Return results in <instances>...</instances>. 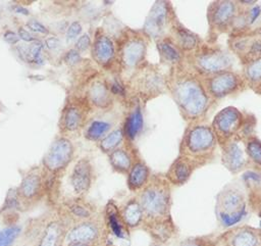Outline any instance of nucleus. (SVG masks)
Here are the masks:
<instances>
[{
  "instance_id": "f257e3e1",
  "label": "nucleus",
  "mask_w": 261,
  "mask_h": 246,
  "mask_svg": "<svg viewBox=\"0 0 261 246\" xmlns=\"http://www.w3.org/2000/svg\"><path fill=\"white\" fill-rule=\"evenodd\" d=\"M167 88L186 119H197L206 112L209 106V95L195 76L177 71L167 82Z\"/></svg>"
},
{
  "instance_id": "f03ea898",
  "label": "nucleus",
  "mask_w": 261,
  "mask_h": 246,
  "mask_svg": "<svg viewBox=\"0 0 261 246\" xmlns=\"http://www.w3.org/2000/svg\"><path fill=\"white\" fill-rule=\"evenodd\" d=\"M137 199L144 215L143 228L172 223L170 215L171 195L167 181L153 178L139 192Z\"/></svg>"
},
{
  "instance_id": "7ed1b4c3",
  "label": "nucleus",
  "mask_w": 261,
  "mask_h": 246,
  "mask_svg": "<svg viewBox=\"0 0 261 246\" xmlns=\"http://www.w3.org/2000/svg\"><path fill=\"white\" fill-rule=\"evenodd\" d=\"M215 213L223 228H231L241 223L247 214V200L243 191L234 186H227L216 197Z\"/></svg>"
},
{
  "instance_id": "20e7f679",
  "label": "nucleus",
  "mask_w": 261,
  "mask_h": 246,
  "mask_svg": "<svg viewBox=\"0 0 261 246\" xmlns=\"http://www.w3.org/2000/svg\"><path fill=\"white\" fill-rule=\"evenodd\" d=\"M216 145V137L211 127L206 125H193L185 133L180 152L182 156L200 162L209 156Z\"/></svg>"
},
{
  "instance_id": "39448f33",
  "label": "nucleus",
  "mask_w": 261,
  "mask_h": 246,
  "mask_svg": "<svg viewBox=\"0 0 261 246\" xmlns=\"http://www.w3.org/2000/svg\"><path fill=\"white\" fill-rule=\"evenodd\" d=\"M108 231L105 223L96 216L81 223H76L67 227L64 235L63 246L70 244H88L92 246H105Z\"/></svg>"
},
{
  "instance_id": "423d86ee",
  "label": "nucleus",
  "mask_w": 261,
  "mask_h": 246,
  "mask_svg": "<svg viewBox=\"0 0 261 246\" xmlns=\"http://www.w3.org/2000/svg\"><path fill=\"white\" fill-rule=\"evenodd\" d=\"M67 225L62 217H52L41 226L28 227L21 246H63Z\"/></svg>"
},
{
  "instance_id": "0eeeda50",
  "label": "nucleus",
  "mask_w": 261,
  "mask_h": 246,
  "mask_svg": "<svg viewBox=\"0 0 261 246\" xmlns=\"http://www.w3.org/2000/svg\"><path fill=\"white\" fill-rule=\"evenodd\" d=\"M130 87L142 99H150L165 91L167 81L155 67L145 66L134 75L130 81Z\"/></svg>"
},
{
  "instance_id": "6e6552de",
  "label": "nucleus",
  "mask_w": 261,
  "mask_h": 246,
  "mask_svg": "<svg viewBox=\"0 0 261 246\" xmlns=\"http://www.w3.org/2000/svg\"><path fill=\"white\" fill-rule=\"evenodd\" d=\"M25 231L19 222L18 209L3 206L0 212V246H21Z\"/></svg>"
},
{
  "instance_id": "1a4fd4ad",
  "label": "nucleus",
  "mask_w": 261,
  "mask_h": 246,
  "mask_svg": "<svg viewBox=\"0 0 261 246\" xmlns=\"http://www.w3.org/2000/svg\"><path fill=\"white\" fill-rule=\"evenodd\" d=\"M232 59L230 55L222 50L199 51L193 57L195 68L207 76L226 71L230 68Z\"/></svg>"
},
{
  "instance_id": "9d476101",
  "label": "nucleus",
  "mask_w": 261,
  "mask_h": 246,
  "mask_svg": "<svg viewBox=\"0 0 261 246\" xmlns=\"http://www.w3.org/2000/svg\"><path fill=\"white\" fill-rule=\"evenodd\" d=\"M242 125V112L236 107H226L216 114L211 128L214 132L216 140L225 144L240 131Z\"/></svg>"
},
{
  "instance_id": "9b49d317",
  "label": "nucleus",
  "mask_w": 261,
  "mask_h": 246,
  "mask_svg": "<svg viewBox=\"0 0 261 246\" xmlns=\"http://www.w3.org/2000/svg\"><path fill=\"white\" fill-rule=\"evenodd\" d=\"M244 82V79L238 73L226 70L208 76L203 86L209 96L221 98L238 91Z\"/></svg>"
},
{
  "instance_id": "f8f14e48",
  "label": "nucleus",
  "mask_w": 261,
  "mask_h": 246,
  "mask_svg": "<svg viewBox=\"0 0 261 246\" xmlns=\"http://www.w3.org/2000/svg\"><path fill=\"white\" fill-rule=\"evenodd\" d=\"M214 246H261V230L246 225L234 227L215 238Z\"/></svg>"
},
{
  "instance_id": "ddd939ff",
  "label": "nucleus",
  "mask_w": 261,
  "mask_h": 246,
  "mask_svg": "<svg viewBox=\"0 0 261 246\" xmlns=\"http://www.w3.org/2000/svg\"><path fill=\"white\" fill-rule=\"evenodd\" d=\"M168 3L156 1L146 18L144 32L152 38H160L168 23Z\"/></svg>"
},
{
  "instance_id": "4468645a",
  "label": "nucleus",
  "mask_w": 261,
  "mask_h": 246,
  "mask_svg": "<svg viewBox=\"0 0 261 246\" xmlns=\"http://www.w3.org/2000/svg\"><path fill=\"white\" fill-rule=\"evenodd\" d=\"M147 50L146 41L142 36L132 35L123 44L120 51L122 64L127 68L138 67L145 58Z\"/></svg>"
},
{
  "instance_id": "2eb2a0df",
  "label": "nucleus",
  "mask_w": 261,
  "mask_h": 246,
  "mask_svg": "<svg viewBox=\"0 0 261 246\" xmlns=\"http://www.w3.org/2000/svg\"><path fill=\"white\" fill-rule=\"evenodd\" d=\"M208 12L211 26L218 30H224L234 22L238 7L232 1H216L211 4Z\"/></svg>"
},
{
  "instance_id": "dca6fc26",
  "label": "nucleus",
  "mask_w": 261,
  "mask_h": 246,
  "mask_svg": "<svg viewBox=\"0 0 261 246\" xmlns=\"http://www.w3.org/2000/svg\"><path fill=\"white\" fill-rule=\"evenodd\" d=\"M72 155V146L66 139L55 141L48 150L44 163L51 170H58L68 163Z\"/></svg>"
},
{
  "instance_id": "f3484780",
  "label": "nucleus",
  "mask_w": 261,
  "mask_h": 246,
  "mask_svg": "<svg viewBox=\"0 0 261 246\" xmlns=\"http://www.w3.org/2000/svg\"><path fill=\"white\" fill-rule=\"evenodd\" d=\"M200 164L199 161L186 156H179L173 161L167 170V180L176 185L180 186L188 182L194 169Z\"/></svg>"
},
{
  "instance_id": "a211bd4d",
  "label": "nucleus",
  "mask_w": 261,
  "mask_h": 246,
  "mask_svg": "<svg viewBox=\"0 0 261 246\" xmlns=\"http://www.w3.org/2000/svg\"><path fill=\"white\" fill-rule=\"evenodd\" d=\"M92 165L88 159H81L76 162L70 177V184L76 195L86 194L92 185Z\"/></svg>"
},
{
  "instance_id": "6ab92c4d",
  "label": "nucleus",
  "mask_w": 261,
  "mask_h": 246,
  "mask_svg": "<svg viewBox=\"0 0 261 246\" xmlns=\"http://www.w3.org/2000/svg\"><path fill=\"white\" fill-rule=\"evenodd\" d=\"M63 209L65 213L64 215L69 222H71L70 225L91 219L96 215L94 207L80 199L66 200L63 203ZM66 218H63L64 222L66 220Z\"/></svg>"
},
{
  "instance_id": "aec40b11",
  "label": "nucleus",
  "mask_w": 261,
  "mask_h": 246,
  "mask_svg": "<svg viewBox=\"0 0 261 246\" xmlns=\"http://www.w3.org/2000/svg\"><path fill=\"white\" fill-rule=\"evenodd\" d=\"M222 162L232 174H237L245 167L247 159L238 141H228L223 145Z\"/></svg>"
},
{
  "instance_id": "412c9836",
  "label": "nucleus",
  "mask_w": 261,
  "mask_h": 246,
  "mask_svg": "<svg viewBox=\"0 0 261 246\" xmlns=\"http://www.w3.org/2000/svg\"><path fill=\"white\" fill-rule=\"evenodd\" d=\"M231 44L233 51L248 63L261 56V40L257 37H238Z\"/></svg>"
},
{
  "instance_id": "4be33fe9",
  "label": "nucleus",
  "mask_w": 261,
  "mask_h": 246,
  "mask_svg": "<svg viewBox=\"0 0 261 246\" xmlns=\"http://www.w3.org/2000/svg\"><path fill=\"white\" fill-rule=\"evenodd\" d=\"M104 223L108 233H112L115 237L121 240L128 239L129 230L125 226L119 209L113 203H109L106 207Z\"/></svg>"
},
{
  "instance_id": "5701e85b",
  "label": "nucleus",
  "mask_w": 261,
  "mask_h": 246,
  "mask_svg": "<svg viewBox=\"0 0 261 246\" xmlns=\"http://www.w3.org/2000/svg\"><path fill=\"white\" fill-rule=\"evenodd\" d=\"M120 215L128 230L143 227L144 215L137 198H130L119 209Z\"/></svg>"
},
{
  "instance_id": "b1692460",
  "label": "nucleus",
  "mask_w": 261,
  "mask_h": 246,
  "mask_svg": "<svg viewBox=\"0 0 261 246\" xmlns=\"http://www.w3.org/2000/svg\"><path fill=\"white\" fill-rule=\"evenodd\" d=\"M115 55L114 44L111 39L106 35H99L96 37L93 45V56L95 60L102 64H109Z\"/></svg>"
},
{
  "instance_id": "393cba45",
  "label": "nucleus",
  "mask_w": 261,
  "mask_h": 246,
  "mask_svg": "<svg viewBox=\"0 0 261 246\" xmlns=\"http://www.w3.org/2000/svg\"><path fill=\"white\" fill-rule=\"evenodd\" d=\"M42 191L43 184L41 178L36 174H31L22 180L17 191V196L20 201H33L40 197Z\"/></svg>"
},
{
  "instance_id": "a878e982",
  "label": "nucleus",
  "mask_w": 261,
  "mask_h": 246,
  "mask_svg": "<svg viewBox=\"0 0 261 246\" xmlns=\"http://www.w3.org/2000/svg\"><path fill=\"white\" fill-rule=\"evenodd\" d=\"M172 43L178 48L179 51H192L197 48L199 40L194 33L182 26H174Z\"/></svg>"
},
{
  "instance_id": "bb28decb",
  "label": "nucleus",
  "mask_w": 261,
  "mask_h": 246,
  "mask_svg": "<svg viewBox=\"0 0 261 246\" xmlns=\"http://www.w3.org/2000/svg\"><path fill=\"white\" fill-rule=\"evenodd\" d=\"M149 182V169L143 162L132 165L127 175V187L130 191H141Z\"/></svg>"
},
{
  "instance_id": "cd10ccee",
  "label": "nucleus",
  "mask_w": 261,
  "mask_h": 246,
  "mask_svg": "<svg viewBox=\"0 0 261 246\" xmlns=\"http://www.w3.org/2000/svg\"><path fill=\"white\" fill-rule=\"evenodd\" d=\"M144 126V118L141 111V108L137 106L125 118L124 127H123V135L129 141L136 139V137L141 133Z\"/></svg>"
},
{
  "instance_id": "c85d7f7f",
  "label": "nucleus",
  "mask_w": 261,
  "mask_h": 246,
  "mask_svg": "<svg viewBox=\"0 0 261 246\" xmlns=\"http://www.w3.org/2000/svg\"><path fill=\"white\" fill-rule=\"evenodd\" d=\"M157 49H158L160 57L167 63L176 64L181 60L180 51L170 40L158 41Z\"/></svg>"
},
{
  "instance_id": "c756f323",
  "label": "nucleus",
  "mask_w": 261,
  "mask_h": 246,
  "mask_svg": "<svg viewBox=\"0 0 261 246\" xmlns=\"http://www.w3.org/2000/svg\"><path fill=\"white\" fill-rule=\"evenodd\" d=\"M89 96L91 101L98 107H106L110 104V92L106 85L101 82H96L90 88Z\"/></svg>"
},
{
  "instance_id": "7c9ffc66",
  "label": "nucleus",
  "mask_w": 261,
  "mask_h": 246,
  "mask_svg": "<svg viewBox=\"0 0 261 246\" xmlns=\"http://www.w3.org/2000/svg\"><path fill=\"white\" fill-rule=\"evenodd\" d=\"M110 163L112 167L119 173H126L132 167L130 155L122 148H117L110 154Z\"/></svg>"
},
{
  "instance_id": "2f4dec72",
  "label": "nucleus",
  "mask_w": 261,
  "mask_h": 246,
  "mask_svg": "<svg viewBox=\"0 0 261 246\" xmlns=\"http://www.w3.org/2000/svg\"><path fill=\"white\" fill-rule=\"evenodd\" d=\"M83 118V111L76 106H70L65 110V114L63 116V125L66 130L74 131L82 125Z\"/></svg>"
},
{
  "instance_id": "473e14b6",
  "label": "nucleus",
  "mask_w": 261,
  "mask_h": 246,
  "mask_svg": "<svg viewBox=\"0 0 261 246\" xmlns=\"http://www.w3.org/2000/svg\"><path fill=\"white\" fill-rule=\"evenodd\" d=\"M243 79L250 84H258L261 82V56L246 63Z\"/></svg>"
},
{
  "instance_id": "72a5a7b5",
  "label": "nucleus",
  "mask_w": 261,
  "mask_h": 246,
  "mask_svg": "<svg viewBox=\"0 0 261 246\" xmlns=\"http://www.w3.org/2000/svg\"><path fill=\"white\" fill-rule=\"evenodd\" d=\"M123 131L121 129H117L109 133L105 136L100 143V147L105 152H112L117 149V146L121 143L123 139Z\"/></svg>"
},
{
  "instance_id": "f704fd0d",
  "label": "nucleus",
  "mask_w": 261,
  "mask_h": 246,
  "mask_svg": "<svg viewBox=\"0 0 261 246\" xmlns=\"http://www.w3.org/2000/svg\"><path fill=\"white\" fill-rule=\"evenodd\" d=\"M111 125L104 120H94L88 127L86 131V136L88 139L96 141L101 139L109 130Z\"/></svg>"
},
{
  "instance_id": "c9c22d12",
  "label": "nucleus",
  "mask_w": 261,
  "mask_h": 246,
  "mask_svg": "<svg viewBox=\"0 0 261 246\" xmlns=\"http://www.w3.org/2000/svg\"><path fill=\"white\" fill-rule=\"evenodd\" d=\"M248 157L257 165L261 166V141L255 137H250L246 143Z\"/></svg>"
},
{
  "instance_id": "e433bc0d",
  "label": "nucleus",
  "mask_w": 261,
  "mask_h": 246,
  "mask_svg": "<svg viewBox=\"0 0 261 246\" xmlns=\"http://www.w3.org/2000/svg\"><path fill=\"white\" fill-rule=\"evenodd\" d=\"M178 246H214V239H210L209 237L187 238Z\"/></svg>"
},
{
  "instance_id": "4c0bfd02",
  "label": "nucleus",
  "mask_w": 261,
  "mask_h": 246,
  "mask_svg": "<svg viewBox=\"0 0 261 246\" xmlns=\"http://www.w3.org/2000/svg\"><path fill=\"white\" fill-rule=\"evenodd\" d=\"M81 32H82V24L79 21L71 22L66 32V40L67 41L74 40L81 34Z\"/></svg>"
},
{
  "instance_id": "58836bf2",
  "label": "nucleus",
  "mask_w": 261,
  "mask_h": 246,
  "mask_svg": "<svg viewBox=\"0 0 261 246\" xmlns=\"http://www.w3.org/2000/svg\"><path fill=\"white\" fill-rule=\"evenodd\" d=\"M91 45V39H90V36L88 34H84L82 35L79 40L76 41L75 43V48H76V51H86Z\"/></svg>"
},
{
  "instance_id": "ea45409f",
  "label": "nucleus",
  "mask_w": 261,
  "mask_h": 246,
  "mask_svg": "<svg viewBox=\"0 0 261 246\" xmlns=\"http://www.w3.org/2000/svg\"><path fill=\"white\" fill-rule=\"evenodd\" d=\"M28 27H29L32 31L36 32V33H41V34H46V33H48V30L46 29V27H45L43 23H41L40 21L35 20V19L30 20L29 23H28Z\"/></svg>"
},
{
  "instance_id": "a19ab883",
  "label": "nucleus",
  "mask_w": 261,
  "mask_h": 246,
  "mask_svg": "<svg viewBox=\"0 0 261 246\" xmlns=\"http://www.w3.org/2000/svg\"><path fill=\"white\" fill-rule=\"evenodd\" d=\"M80 60H81V56H80L79 51H76V50H73V49L69 50L65 55V61L70 65L77 63Z\"/></svg>"
},
{
  "instance_id": "79ce46f5",
  "label": "nucleus",
  "mask_w": 261,
  "mask_h": 246,
  "mask_svg": "<svg viewBox=\"0 0 261 246\" xmlns=\"http://www.w3.org/2000/svg\"><path fill=\"white\" fill-rule=\"evenodd\" d=\"M17 35H18V37L20 39H22L25 42H34V41H36V38L29 31H27L25 29L20 28L18 30V34Z\"/></svg>"
},
{
  "instance_id": "37998d69",
  "label": "nucleus",
  "mask_w": 261,
  "mask_h": 246,
  "mask_svg": "<svg viewBox=\"0 0 261 246\" xmlns=\"http://www.w3.org/2000/svg\"><path fill=\"white\" fill-rule=\"evenodd\" d=\"M18 35H16L14 32H12V31H8V32H6L5 34H4V39H5V41L6 42H8V43H10V44H15V43H17V41H18Z\"/></svg>"
},
{
  "instance_id": "c03bdc74",
  "label": "nucleus",
  "mask_w": 261,
  "mask_h": 246,
  "mask_svg": "<svg viewBox=\"0 0 261 246\" xmlns=\"http://www.w3.org/2000/svg\"><path fill=\"white\" fill-rule=\"evenodd\" d=\"M46 45L48 47V49L50 50H55L59 45H60V42L59 40H57L56 38L54 37H50L46 40Z\"/></svg>"
},
{
  "instance_id": "a18cd8bd",
  "label": "nucleus",
  "mask_w": 261,
  "mask_h": 246,
  "mask_svg": "<svg viewBox=\"0 0 261 246\" xmlns=\"http://www.w3.org/2000/svg\"><path fill=\"white\" fill-rule=\"evenodd\" d=\"M15 11L16 12H20V13H22V14H28L29 12L27 11V9H24V8H22V7H15Z\"/></svg>"
},
{
  "instance_id": "49530a36",
  "label": "nucleus",
  "mask_w": 261,
  "mask_h": 246,
  "mask_svg": "<svg viewBox=\"0 0 261 246\" xmlns=\"http://www.w3.org/2000/svg\"><path fill=\"white\" fill-rule=\"evenodd\" d=\"M150 246H165V244L160 243V242L155 241V240H152V242L150 243Z\"/></svg>"
},
{
  "instance_id": "de8ad7c7",
  "label": "nucleus",
  "mask_w": 261,
  "mask_h": 246,
  "mask_svg": "<svg viewBox=\"0 0 261 246\" xmlns=\"http://www.w3.org/2000/svg\"><path fill=\"white\" fill-rule=\"evenodd\" d=\"M67 246H92V245H88V244H80V243H76V244H70V245H67Z\"/></svg>"
},
{
  "instance_id": "09e8293b",
  "label": "nucleus",
  "mask_w": 261,
  "mask_h": 246,
  "mask_svg": "<svg viewBox=\"0 0 261 246\" xmlns=\"http://www.w3.org/2000/svg\"><path fill=\"white\" fill-rule=\"evenodd\" d=\"M105 246H113V245H112L110 242H108V243H107Z\"/></svg>"
},
{
  "instance_id": "8fccbe9b",
  "label": "nucleus",
  "mask_w": 261,
  "mask_h": 246,
  "mask_svg": "<svg viewBox=\"0 0 261 246\" xmlns=\"http://www.w3.org/2000/svg\"><path fill=\"white\" fill-rule=\"evenodd\" d=\"M259 39L261 40V29H260V31H259Z\"/></svg>"
}]
</instances>
